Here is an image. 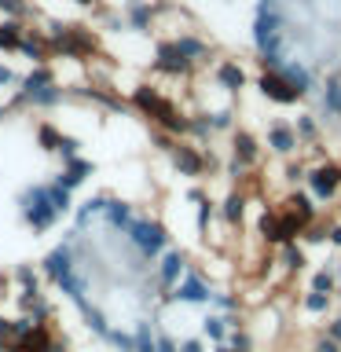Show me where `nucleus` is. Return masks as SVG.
<instances>
[{
  "label": "nucleus",
  "instance_id": "nucleus-24",
  "mask_svg": "<svg viewBox=\"0 0 341 352\" xmlns=\"http://www.w3.org/2000/svg\"><path fill=\"white\" fill-rule=\"evenodd\" d=\"M202 330H206L209 341H228L231 323H228V316H206V319H202Z\"/></svg>",
  "mask_w": 341,
  "mask_h": 352
},
{
  "label": "nucleus",
  "instance_id": "nucleus-17",
  "mask_svg": "<svg viewBox=\"0 0 341 352\" xmlns=\"http://www.w3.org/2000/svg\"><path fill=\"white\" fill-rule=\"evenodd\" d=\"M92 173H96V162H88L85 154H77V158H70L55 176H59V180L70 187V191H77V187L88 184V176H92Z\"/></svg>",
  "mask_w": 341,
  "mask_h": 352
},
{
  "label": "nucleus",
  "instance_id": "nucleus-38",
  "mask_svg": "<svg viewBox=\"0 0 341 352\" xmlns=\"http://www.w3.org/2000/svg\"><path fill=\"white\" fill-rule=\"evenodd\" d=\"M213 352H242V349H235V345H228V341H217V349Z\"/></svg>",
  "mask_w": 341,
  "mask_h": 352
},
{
  "label": "nucleus",
  "instance_id": "nucleus-8",
  "mask_svg": "<svg viewBox=\"0 0 341 352\" xmlns=\"http://www.w3.org/2000/svg\"><path fill=\"white\" fill-rule=\"evenodd\" d=\"M275 70H279V74H283L286 81H290L301 96H319V92H323V81H319V74L312 70V63H308V59L286 55V59L275 66Z\"/></svg>",
  "mask_w": 341,
  "mask_h": 352
},
{
  "label": "nucleus",
  "instance_id": "nucleus-31",
  "mask_svg": "<svg viewBox=\"0 0 341 352\" xmlns=\"http://www.w3.org/2000/svg\"><path fill=\"white\" fill-rule=\"evenodd\" d=\"M330 297H334V294H316V290H308V294H305V312H312V316L327 312V308H330Z\"/></svg>",
  "mask_w": 341,
  "mask_h": 352
},
{
  "label": "nucleus",
  "instance_id": "nucleus-42",
  "mask_svg": "<svg viewBox=\"0 0 341 352\" xmlns=\"http://www.w3.org/2000/svg\"><path fill=\"white\" fill-rule=\"evenodd\" d=\"M338 132H341V121H338Z\"/></svg>",
  "mask_w": 341,
  "mask_h": 352
},
{
  "label": "nucleus",
  "instance_id": "nucleus-20",
  "mask_svg": "<svg viewBox=\"0 0 341 352\" xmlns=\"http://www.w3.org/2000/svg\"><path fill=\"white\" fill-rule=\"evenodd\" d=\"M305 264H308V257H305V242H301V239H294V242H286V246H279V268H286L290 275H297V272H305Z\"/></svg>",
  "mask_w": 341,
  "mask_h": 352
},
{
  "label": "nucleus",
  "instance_id": "nucleus-29",
  "mask_svg": "<svg viewBox=\"0 0 341 352\" xmlns=\"http://www.w3.org/2000/svg\"><path fill=\"white\" fill-rule=\"evenodd\" d=\"M209 305H213L220 316H239L242 312V301H239V297H231V294H213V301H209Z\"/></svg>",
  "mask_w": 341,
  "mask_h": 352
},
{
  "label": "nucleus",
  "instance_id": "nucleus-41",
  "mask_svg": "<svg viewBox=\"0 0 341 352\" xmlns=\"http://www.w3.org/2000/svg\"><path fill=\"white\" fill-rule=\"evenodd\" d=\"M0 352H8V345H4V341H0Z\"/></svg>",
  "mask_w": 341,
  "mask_h": 352
},
{
  "label": "nucleus",
  "instance_id": "nucleus-14",
  "mask_svg": "<svg viewBox=\"0 0 341 352\" xmlns=\"http://www.w3.org/2000/svg\"><path fill=\"white\" fill-rule=\"evenodd\" d=\"M257 235L264 239V246H272V250H279V246H286V242H294V235H290V231H286V224H283L279 206L261 209V217H257Z\"/></svg>",
  "mask_w": 341,
  "mask_h": 352
},
{
  "label": "nucleus",
  "instance_id": "nucleus-13",
  "mask_svg": "<svg viewBox=\"0 0 341 352\" xmlns=\"http://www.w3.org/2000/svg\"><path fill=\"white\" fill-rule=\"evenodd\" d=\"M316 118L319 121H341V66H334L323 77V92L316 103Z\"/></svg>",
  "mask_w": 341,
  "mask_h": 352
},
{
  "label": "nucleus",
  "instance_id": "nucleus-11",
  "mask_svg": "<svg viewBox=\"0 0 341 352\" xmlns=\"http://www.w3.org/2000/svg\"><path fill=\"white\" fill-rule=\"evenodd\" d=\"M231 158H235L239 165H242V169H261V158H264V143L257 140V136H253V132L250 129H235V132H231Z\"/></svg>",
  "mask_w": 341,
  "mask_h": 352
},
{
  "label": "nucleus",
  "instance_id": "nucleus-28",
  "mask_svg": "<svg viewBox=\"0 0 341 352\" xmlns=\"http://www.w3.org/2000/svg\"><path fill=\"white\" fill-rule=\"evenodd\" d=\"M81 147H85V140H81V136H63L59 151H55V158H59V162L66 165L70 158H77V154H81Z\"/></svg>",
  "mask_w": 341,
  "mask_h": 352
},
{
  "label": "nucleus",
  "instance_id": "nucleus-40",
  "mask_svg": "<svg viewBox=\"0 0 341 352\" xmlns=\"http://www.w3.org/2000/svg\"><path fill=\"white\" fill-rule=\"evenodd\" d=\"M11 114H15V110H11V107H8V103H0V121H8V118H11Z\"/></svg>",
  "mask_w": 341,
  "mask_h": 352
},
{
  "label": "nucleus",
  "instance_id": "nucleus-2",
  "mask_svg": "<svg viewBox=\"0 0 341 352\" xmlns=\"http://www.w3.org/2000/svg\"><path fill=\"white\" fill-rule=\"evenodd\" d=\"M19 213H22V220H26V228L37 231V235L52 231L55 220H59V209L52 206L48 184H30V187H22V191H19Z\"/></svg>",
  "mask_w": 341,
  "mask_h": 352
},
{
  "label": "nucleus",
  "instance_id": "nucleus-22",
  "mask_svg": "<svg viewBox=\"0 0 341 352\" xmlns=\"http://www.w3.org/2000/svg\"><path fill=\"white\" fill-rule=\"evenodd\" d=\"M44 184H48V195H52V206L55 209H59V217H66V213H70V209H74V191H70V187H66L63 180H59V176H48V180H44Z\"/></svg>",
  "mask_w": 341,
  "mask_h": 352
},
{
  "label": "nucleus",
  "instance_id": "nucleus-6",
  "mask_svg": "<svg viewBox=\"0 0 341 352\" xmlns=\"http://www.w3.org/2000/svg\"><path fill=\"white\" fill-rule=\"evenodd\" d=\"M184 275H187V253H184V250L169 246L158 261H154V283H158L162 305H173V301H169V294H173V286L180 283Z\"/></svg>",
  "mask_w": 341,
  "mask_h": 352
},
{
  "label": "nucleus",
  "instance_id": "nucleus-12",
  "mask_svg": "<svg viewBox=\"0 0 341 352\" xmlns=\"http://www.w3.org/2000/svg\"><path fill=\"white\" fill-rule=\"evenodd\" d=\"M169 301H176V305H209V301H213V290H209L206 275H198V272L187 268V275L173 286Z\"/></svg>",
  "mask_w": 341,
  "mask_h": 352
},
{
  "label": "nucleus",
  "instance_id": "nucleus-39",
  "mask_svg": "<svg viewBox=\"0 0 341 352\" xmlns=\"http://www.w3.org/2000/svg\"><path fill=\"white\" fill-rule=\"evenodd\" d=\"M74 4H77V8H88V11H96V8H99V0H74Z\"/></svg>",
  "mask_w": 341,
  "mask_h": 352
},
{
  "label": "nucleus",
  "instance_id": "nucleus-35",
  "mask_svg": "<svg viewBox=\"0 0 341 352\" xmlns=\"http://www.w3.org/2000/svg\"><path fill=\"white\" fill-rule=\"evenodd\" d=\"M158 352H180V345H176L169 334H158Z\"/></svg>",
  "mask_w": 341,
  "mask_h": 352
},
{
  "label": "nucleus",
  "instance_id": "nucleus-19",
  "mask_svg": "<svg viewBox=\"0 0 341 352\" xmlns=\"http://www.w3.org/2000/svg\"><path fill=\"white\" fill-rule=\"evenodd\" d=\"M132 217H136V206L125 202V198H110L107 209H103V224L110 231H125L132 224Z\"/></svg>",
  "mask_w": 341,
  "mask_h": 352
},
{
  "label": "nucleus",
  "instance_id": "nucleus-10",
  "mask_svg": "<svg viewBox=\"0 0 341 352\" xmlns=\"http://www.w3.org/2000/svg\"><path fill=\"white\" fill-rule=\"evenodd\" d=\"M246 209H250V191H246V187H239V184H231L224 191V198L217 202V220L224 228L239 231L242 220H246Z\"/></svg>",
  "mask_w": 341,
  "mask_h": 352
},
{
  "label": "nucleus",
  "instance_id": "nucleus-26",
  "mask_svg": "<svg viewBox=\"0 0 341 352\" xmlns=\"http://www.w3.org/2000/svg\"><path fill=\"white\" fill-rule=\"evenodd\" d=\"M0 15L4 19H33L37 8H33L30 0H0Z\"/></svg>",
  "mask_w": 341,
  "mask_h": 352
},
{
  "label": "nucleus",
  "instance_id": "nucleus-27",
  "mask_svg": "<svg viewBox=\"0 0 341 352\" xmlns=\"http://www.w3.org/2000/svg\"><path fill=\"white\" fill-rule=\"evenodd\" d=\"M308 290H316V294H334V290H338V275L330 272V268L312 272V283H308Z\"/></svg>",
  "mask_w": 341,
  "mask_h": 352
},
{
  "label": "nucleus",
  "instance_id": "nucleus-4",
  "mask_svg": "<svg viewBox=\"0 0 341 352\" xmlns=\"http://www.w3.org/2000/svg\"><path fill=\"white\" fill-rule=\"evenodd\" d=\"M305 187L312 191V198L319 206L327 202H338L341 195V162H308V176H305Z\"/></svg>",
  "mask_w": 341,
  "mask_h": 352
},
{
  "label": "nucleus",
  "instance_id": "nucleus-5",
  "mask_svg": "<svg viewBox=\"0 0 341 352\" xmlns=\"http://www.w3.org/2000/svg\"><path fill=\"white\" fill-rule=\"evenodd\" d=\"M169 165L187 180H202L209 176V162H206V147L195 140H176L169 151Z\"/></svg>",
  "mask_w": 341,
  "mask_h": 352
},
{
  "label": "nucleus",
  "instance_id": "nucleus-15",
  "mask_svg": "<svg viewBox=\"0 0 341 352\" xmlns=\"http://www.w3.org/2000/svg\"><path fill=\"white\" fill-rule=\"evenodd\" d=\"M213 81L224 88V92L235 99V96H242L246 92V85H250V74H246V66H242L239 59H220L217 66H213Z\"/></svg>",
  "mask_w": 341,
  "mask_h": 352
},
{
  "label": "nucleus",
  "instance_id": "nucleus-9",
  "mask_svg": "<svg viewBox=\"0 0 341 352\" xmlns=\"http://www.w3.org/2000/svg\"><path fill=\"white\" fill-rule=\"evenodd\" d=\"M264 147L275 158H294L301 151V140L294 132V121H283V118H272L268 121V132H264Z\"/></svg>",
  "mask_w": 341,
  "mask_h": 352
},
{
  "label": "nucleus",
  "instance_id": "nucleus-3",
  "mask_svg": "<svg viewBox=\"0 0 341 352\" xmlns=\"http://www.w3.org/2000/svg\"><path fill=\"white\" fill-rule=\"evenodd\" d=\"M151 70L165 77V81H187V77H195L198 74V66L191 59H184L180 48L173 44V37H165L154 44V52H151Z\"/></svg>",
  "mask_w": 341,
  "mask_h": 352
},
{
  "label": "nucleus",
  "instance_id": "nucleus-36",
  "mask_svg": "<svg viewBox=\"0 0 341 352\" xmlns=\"http://www.w3.org/2000/svg\"><path fill=\"white\" fill-rule=\"evenodd\" d=\"M180 352H206V349L198 338H187V341H180Z\"/></svg>",
  "mask_w": 341,
  "mask_h": 352
},
{
  "label": "nucleus",
  "instance_id": "nucleus-21",
  "mask_svg": "<svg viewBox=\"0 0 341 352\" xmlns=\"http://www.w3.org/2000/svg\"><path fill=\"white\" fill-rule=\"evenodd\" d=\"M33 136H37V147H41L44 154H55V151H59V143H63L66 132H63L59 125H55V121H37Z\"/></svg>",
  "mask_w": 341,
  "mask_h": 352
},
{
  "label": "nucleus",
  "instance_id": "nucleus-1",
  "mask_svg": "<svg viewBox=\"0 0 341 352\" xmlns=\"http://www.w3.org/2000/svg\"><path fill=\"white\" fill-rule=\"evenodd\" d=\"M125 239H129V246L136 250L140 257H147V261H158L162 253L173 246L169 228H165L158 217H143V213L132 217V224L125 228Z\"/></svg>",
  "mask_w": 341,
  "mask_h": 352
},
{
  "label": "nucleus",
  "instance_id": "nucleus-37",
  "mask_svg": "<svg viewBox=\"0 0 341 352\" xmlns=\"http://www.w3.org/2000/svg\"><path fill=\"white\" fill-rule=\"evenodd\" d=\"M327 334L334 338V341H341V316H334V319L327 323Z\"/></svg>",
  "mask_w": 341,
  "mask_h": 352
},
{
  "label": "nucleus",
  "instance_id": "nucleus-25",
  "mask_svg": "<svg viewBox=\"0 0 341 352\" xmlns=\"http://www.w3.org/2000/svg\"><path fill=\"white\" fill-rule=\"evenodd\" d=\"M327 231H330V220L316 217L312 224L301 231V242H305V246H323V242H327Z\"/></svg>",
  "mask_w": 341,
  "mask_h": 352
},
{
  "label": "nucleus",
  "instance_id": "nucleus-18",
  "mask_svg": "<svg viewBox=\"0 0 341 352\" xmlns=\"http://www.w3.org/2000/svg\"><path fill=\"white\" fill-rule=\"evenodd\" d=\"M294 132H297V140H301V147H323V121L316 114H308V110H301V114L294 118Z\"/></svg>",
  "mask_w": 341,
  "mask_h": 352
},
{
  "label": "nucleus",
  "instance_id": "nucleus-7",
  "mask_svg": "<svg viewBox=\"0 0 341 352\" xmlns=\"http://www.w3.org/2000/svg\"><path fill=\"white\" fill-rule=\"evenodd\" d=\"M253 85H257L261 99H268L272 107H297V103L305 99V96L297 92V88H294L290 81H286V77H283L279 70H261Z\"/></svg>",
  "mask_w": 341,
  "mask_h": 352
},
{
  "label": "nucleus",
  "instance_id": "nucleus-34",
  "mask_svg": "<svg viewBox=\"0 0 341 352\" xmlns=\"http://www.w3.org/2000/svg\"><path fill=\"white\" fill-rule=\"evenodd\" d=\"M327 242L334 250H341V220H330V231H327Z\"/></svg>",
  "mask_w": 341,
  "mask_h": 352
},
{
  "label": "nucleus",
  "instance_id": "nucleus-16",
  "mask_svg": "<svg viewBox=\"0 0 341 352\" xmlns=\"http://www.w3.org/2000/svg\"><path fill=\"white\" fill-rule=\"evenodd\" d=\"M30 19H0V55H19Z\"/></svg>",
  "mask_w": 341,
  "mask_h": 352
},
{
  "label": "nucleus",
  "instance_id": "nucleus-23",
  "mask_svg": "<svg viewBox=\"0 0 341 352\" xmlns=\"http://www.w3.org/2000/svg\"><path fill=\"white\" fill-rule=\"evenodd\" d=\"M132 345H136V352H158V334H154L151 319H140L136 323V330H132Z\"/></svg>",
  "mask_w": 341,
  "mask_h": 352
},
{
  "label": "nucleus",
  "instance_id": "nucleus-32",
  "mask_svg": "<svg viewBox=\"0 0 341 352\" xmlns=\"http://www.w3.org/2000/svg\"><path fill=\"white\" fill-rule=\"evenodd\" d=\"M312 352H341V341H334L330 334H323V338L312 341Z\"/></svg>",
  "mask_w": 341,
  "mask_h": 352
},
{
  "label": "nucleus",
  "instance_id": "nucleus-33",
  "mask_svg": "<svg viewBox=\"0 0 341 352\" xmlns=\"http://www.w3.org/2000/svg\"><path fill=\"white\" fill-rule=\"evenodd\" d=\"M19 81H22V77H19L15 70H11V66L0 63V88H11V85H19Z\"/></svg>",
  "mask_w": 341,
  "mask_h": 352
},
{
  "label": "nucleus",
  "instance_id": "nucleus-30",
  "mask_svg": "<svg viewBox=\"0 0 341 352\" xmlns=\"http://www.w3.org/2000/svg\"><path fill=\"white\" fill-rule=\"evenodd\" d=\"M11 279H15V283L22 286V290H37V286H41V279H37V272H33L30 264H19V268L11 272Z\"/></svg>",
  "mask_w": 341,
  "mask_h": 352
}]
</instances>
